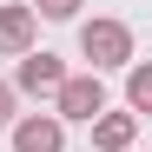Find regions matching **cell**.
<instances>
[{
    "mask_svg": "<svg viewBox=\"0 0 152 152\" xmlns=\"http://www.w3.org/2000/svg\"><path fill=\"white\" fill-rule=\"evenodd\" d=\"M80 53L93 60V73L132 66V27H126V20H86L80 27Z\"/></svg>",
    "mask_w": 152,
    "mask_h": 152,
    "instance_id": "1",
    "label": "cell"
},
{
    "mask_svg": "<svg viewBox=\"0 0 152 152\" xmlns=\"http://www.w3.org/2000/svg\"><path fill=\"white\" fill-rule=\"evenodd\" d=\"M86 0H33V20H73Z\"/></svg>",
    "mask_w": 152,
    "mask_h": 152,
    "instance_id": "8",
    "label": "cell"
},
{
    "mask_svg": "<svg viewBox=\"0 0 152 152\" xmlns=\"http://www.w3.org/2000/svg\"><path fill=\"white\" fill-rule=\"evenodd\" d=\"M99 113H106V86H99V73H66V86L53 93V119H60V126H66V119L93 126Z\"/></svg>",
    "mask_w": 152,
    "mask_h": 152,
    "instance_id": "2",
    "label": "cell"
},
{
    "mask_svg": "<svg viewBox=\"0 0 152 152\" xmlns=\"http://www.w3.org/2000/svg\"><path fill=\"white\" fill-rule=\"evenodd\" d=\"M66 145V126L53 113H27V119H13V152H60Z\"/></svg>",
    "mask_w": 152,
    "mask_h": 152,
    "instance_id": "5",
    "label": "cell"
},
{
    "mask_svg": "<svg viewBox=\"0 0 152 152\" xmlns=\"http://www.w3.org/2000/svg\"><path fill=\"white\" fill-rule=\"evenodd\" d=\"M132 132H139L132 113H99L93 119V145L99 152H132Z\"/></svg>",
    "mask_w": 152,
    "mask_h": 152,
    "instance_id": "6",
    "label": "cell"
},
{
    "mask_svg": "<svg viewBox=\"0 0 152 152\" xmlns=\"http://www.w3.org/2000/svg\"><path fill=\"white\" fill-rule=\"evenodd\" d=\"M66 86V66H60V53H46V46H33L27 60H20V73H13V93H46L53 99Z\"/></svg>",
    "mask_w": 152,
    "mask_h": 152,
    "instance_id": "3",
    "label": "cell"
},
{
    "mask_svg": "<svg viewBox=\"0 0 152 152\" xmlns=\"http://www.w3.org/2000/svg\"><path fill=\"white\" fill-rule=\"evenodd\" d=\"M126 106H132V119L139 113L152 119V60H132V66H126Z\"/></svg>",
    "mask_w": 152,
    "mask_h": 152,
    "instance_id": "7",
    "label": "cell"
},
{
    "mask_svg": "<svg viewBox=\"0 0 152 152\" xmlns=\"http://www.w3.org/2000/svg\"><path fill=\"white\" fill-rule=\"evenodd\" d=\"M13 99H20V93H13L7 80H0V126H13Z\"/></svg>",
    "mask_w": 152,
    "mask_h": 152,
    "instance_id": "9",
    "label": "cell"
},
{
    "mask_svg": "<svg viewBox=\"0 0 152 152\" xmlns=\"http://www.w3.org/2000/svg\"><path fill=\"white\" fill-rule=\"evenodd\" d=\"M33 40H40V20H33V7L7 0V7H0V53L27 60V53H33Z\"/></svg>",
    "mask_w": 152,
    "mask_h": 152,
    "instance_id": "4",
    "label": "cell"
}]
</instances>
